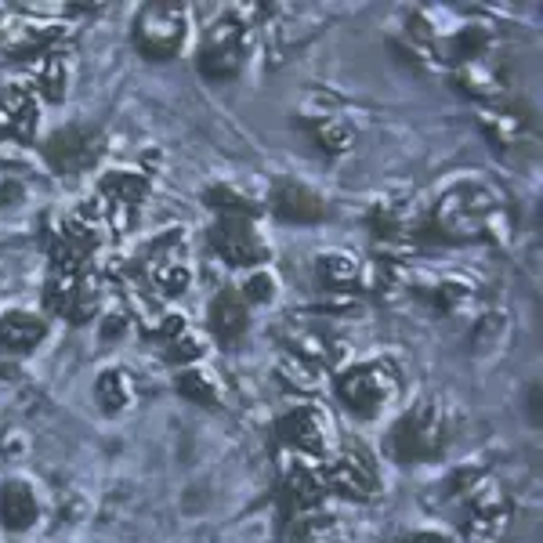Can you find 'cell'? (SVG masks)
<instances>
[{"label": "cell", "mask_w": 543, "mask_h": 543, "mask_svg": "<svg viewBox=\"0 0 543 543\" xmlns=\"http://www.w3.org/2000/svg\"><path fill=\"white\" fill-rule=\"evenodd\" d=\"M391 388V373L384 366H359V370H348L337 381V391H341V402L348 410H355L359 417H377L388 402Z\"/></svg>", "instance_id": "obj_4"}, {"label": "cell", "mask_w": 543, "mask_h": 543, "mask_svg": "<svg viewBox=\"0 0 543 543\" xmlns=\"http://www.w3.org/2000/svg\"><path fill=\"white\" fill-rule=\"evenodd\" d=\"M40 337H44V323L33 315L8 312L0 319V348H8V352H29L40 344Z\"/></svg>", "instance_id": "obj_14"}, {"label": "cell", "mask_w": 543, "mask_h": 543, "mask_svg": "<svg viewBox=\"0 0 543 543\" xmlns=\"http://www.w3.org/2000/svg\"><path fill=\"white\" fill-rule=\"evenodd\" d=\"M37 127V109H33V98L19 87H8L0 91V131L19 134V138H29Z\"/></svg>", "instance_id": "obj_13"}, {"label": "cell", "mask_w": 543, "mask_h": 543, "mask_svg": "<svg viewBox=\"0 0 543 543\" xmlns=\"http://www.w3.org/2000/svg\"><path fill=\"white\" fill-rule=\"evenodd\" d=\"M330 486H334L337 493L366 500V496H373V489H377V475H373L370 460L352 449V453H344V457L334 460V467H330Z\"/></svg>", "instance_id": "obj_9"}, {"label": "cell", "mask_w": 543, "mask_h": 543, "mask_svg": "<svg viewBox=\"0 0 543 543\" xmlns=\"http://www.w3.org/2000/svg\"><path fill=\"white\" fill-rule=\"evenodd\" d=\"M286 486H290V496H294L297 507H312V504L323 500V478L315 475V471H305V467L290 471Z\"/></svg>", "instance_id": "obj_18"}, {"label": "cell", "mask_w": 543, "mask_h": 543, "mask_svg": "<svg viewBox=\"0 0 543 543\" xmlns=\"http://www.w3.org/2000/svg\"><path fill=\"white\" fill-rule=\"evenodd\" d=\"M134 40L145 58H171L178 55L185 40V11L178 4H149L138 11Z\"/></svg>", "instance_id": "obj_3"}, {"label": "cell", "mask_w": 543, "mask_h": 543, "mask_svg": "<svg viewBox=\"0 0 543 543\" xmlns=\"http://www.w3.org/2000/svg\"><path fill=\"white\" fill-rule=\"evenodd\" d=\"M283 439L294 442L297 449L305 453H323L326 442H330V431H326V417L319 410H294L283 417Z\"/></svg>", "instance_id": "obj_11"}, {"label": "cell", "mask_w": 543, "mask_h": 543, "mask_svg": "<svg viewBox=\"0 0 543 543\" xmlns=\"http://www.w3.org/2000/svg\"><path fill=\"white\" fill-rule=\"evenodd\" d=\"M504 525H507V500L500 496L496 486H486L482 496H475L471 507H467V533L482 543H493L496 536L504 533Z\"/></svg>", "instance_id": "obj_7"}, {"label": "cell", "mask_w": 543, "mask_h": 543, "mask_svg": "<svg viewBox=\"0 0 543 543\" xmlns=\"http://www.w3.org/2000/svg\"><path fill=\"white\" fill-rule=\"evenodd\" d=\"M243 290H247V297L254 301V305H265V301H272V294H276V286H272V279L268 276H250Z\"/></svg>", "instance_id": "obj_26"}, {"label": "cell", "mask_w": 543, "mask_h": 543, "mask_svg": "<svg viewBox=\"0 0 543 543\" xmlns=\"http://www.w3.org/2000/svg\"><path fill=\"white\" fill-rule=\"evenodd\" d=\"M178 391L192 402H207V406L214 402V388L203 381V373H185V377L178 381Z\"/></svg>", "instance_id": "obj_23"}, {"label": "cell", "mask_w": 543, "mask_h": 543, "mask_svg": "<svg viewBox=\"0 0 543 543\" xmlns=\"http://www.w3.org/2000/svg\"><path fill=\"white\" fill-rule=\"evenodd\" d=\"M319 142H323L330 153H344V149L352 145V131L341 124H323L319 127Z\"/></svg>", "instance_id": "obj_25"}, {"label": "cell", "mask_w": 543, "mask_h": 543, "mask_svg": "<svg viewBox=\"0 0 543 543\" xmlns=\"http://www.w3.org/2000/svg\"><path fill=\"white\" fill-rule=\"evenodd\" d=\"M0 522L8 525L11 533H22L37 522V500H33L26 482H8L0 489Z\"/></svg>", "instance_id": "obj_12"}, {"label": "cell", "mask_w": 543, "mask_h": 543, "mask_svg": "<svg viewBox=\"0 0 543 543\" xmlns=\"http://www.w3.org/2000/svg\"><path fill=\"white\" fill-rule=\"evenodd\" d=\"M156 283H160V290L163 294H185V286H189V272L185 268H174V265H167V268H160L156 272Z\"/></svg>", "instance_id": "obj_24"}, {"label": "cell", "mask_w": 543, "mask_h": 543, "mask_svg": "<svg viewBox=\"0 0 543 543\" xmlns=\"http://www.w3.org/2000/svg\"><path fill=\"white\" fill-rule=\"evenodd\" d=\"M442 446V420L435 402H420L388 435V453L395 460H428Z\"/></svg>", "instance_id": "obj_1"}, {"label": "cell", "mask_w": 543, "mask_h": 543, "mask_svg": "<svg viewBox=\"0 0 543 543\" xmlns=\"http://www.w3.org/2000/svg\"><path fill=\"white\" fill-rule=\"evenodd\" d=\"M98 149H102V142H98L95 131H87V127H62V131L48 138L44 156H48V163L55 171L73 174L80 167H87V163H95Z\"/></svg>", "instance_id": "obj_6"}, {"label": "cell", "mask_w": 543, "mask_h": 543, "mask_svg": "<svg viewBox=\"0 0 543 543\" xmlns=\"http://www.w3.org/2000/svg\"><path fill=\"white\" fill-rule=\"evenodd\" d=\"M200 352H203V344L196 341V337H189V334L174 337V344H171V359L174 362H189V359H196Z\"/></svg>", "instance_id": "obj_27"}, {"label": "cell", "mask_w": 543, "mask_h": 543, "mask_svg": "<svg viewBox=\"0 0 543 543\" xmlns=\"http://www.w3.org/2000/svg\"><path fill=\"white\" fill-rule=\"evenodd\" d=\"M210 326H214V334L225 337V341H236L243 330H247V312L239 305V297L232 294H221L210 308Z\"/></svg>", "instance_id": "obj_15"}, {"label": "cell", "mask_w": 543, "mask_h": 543, "mask_svg": "<svg viewBox=\"0 0 543 543\" xmlns=\"http://www.w3.org/2000/svg\"><path fill=\"white\" fill-rule=\"evenodd\" d=\"M98 402H102V410L116 413V410H124L127 399H131V381H127V373L120 370H109L98 377Z\"/></svg>", "instance_id": "obj_17"}, {"label": "cell", "mask_w": 543, "mask_h": 543, "mask_svg": "<svg viewBox=\"0 0 543 543\" xmlns=\"http://www.w3.org/2000/svg\"><path fill=\"white\" fill-rule=\"evenodd\" d=\"M40 84H44V95L51 102H58V98L66 95V69H62L58 58H48V66L40 69Z\"/></svg>", "instance_id": "obj_22"}, {"label": "cell", "mask_w": 543, "mask_h": 543, "mask_svg": "<svg viewBox=\"0 0 543 543\" xmlns=\"http://www.w3.org/2000/svg\"><path fill=\"white\" fill-rule=\"evenodd\" d=\"M102 192L109 196V200H120V203H138L149 192V185H145L138 174H109V178L102 181Z\"/></svg>", "instance_id": "obj_19"}, {"label": "cell", "mask_w": 543, "mask_h": 543, "mask_svg": "<svg viewBox=\"0 0 543 543\" xmlns=\"http://www.w3.org/2000/svg\"><path fill=\"white\" fill-rule=\"evenodd\" d=\"M210 247L218 250L225 261H232V265H258V261H265V243L258 239L250 218H239V214H225L214 225Z\"/></svg>", "instance_id": "obj_5"}, {"label": "cell", "mask_w": 543, "mask_h": 543, "mask_svg": "<svg viewBox=\"0 0 543 543\" xmlns=\"http://www.w3.org/2000/svg\"><path fill=\"white\" fill-rule=\"evenodd\" d=\"M493 192L478 189V185H464L453 189L439 207V229L453 239H475L489 229L493 218Z\"/></svg>", "instance_id": "obj_2"}, {"label": "cell", "mask_w": 543, "mask_h": 543, "mask_svg": "<svg viewBox=\"0 0 543 543\" xmlns=\"http://www.w3.org/2000/svg\"><path fill=\"white\" fill-rule=\"evenodd\" d=\"M413 543H446V540H435V536H420V540H413Z\"/></svg>", "instance_id": "obj_28"}, {"label": "cell", "mask_w": 543, "mask_h": 543, "mask_svg": "<svg viewBox=\"0 0 543 543\" xmlns=\"http://www.w3.org/2000/svg\"><path fill=\"white\" fill-rule=\"evenodd\" d=\"M319 272H323L330 286H344L355 279V261L344 258V254H330V258L319 261Z\"/></svg>", "instance_id": "obj_20"}, {"label": "cell", "mask_w": 543, "mask_h": 543, "mask_svg": "<svg viewBox=\"0 0 543 543\" xmlns=\"http://www.w3.org/2000/svg\"><path fill=\"white\" fill-rule=\"evenodd\" d=\"M239 66H243V40H239V29L229 22L214 33L210 48L200 55V73L210 80H229Z\"/></svg>", "instance_id": "obj_8"}, {"label": "cell", "mask_w": 543, "mask_h": 543, "mask_svg": "<svg viewBox=\"0 0 543 543\" xmlns=\"http://www.w3.org/2000/svg\"><path fill=\"white\" fill-rule=\"evenodd\" d=\"M272 203H276V214L283 221H294V225H312V221L323 218V200L315 196L305 185H294V181H283L272 192Z\"/></svg>", "instance_id": "obj_10"}, {"label": "cell", "mask_w": 543, "mask_h": 543, "mask_svg": "<svg viewBox=\"0 0 543 543\" xmlns=\"http://www.w3.org/2000/svg\"><path fill=\"white\" fill-rule=\"evenodd\" d=\"M214 207H221L225 214H239V218H250L254 214V203H247L239 192H232V189H210V196H207Z\"/></svg>", "instance_id": "obj_21"}, {"label": "cell", "mask_w": 543, "mask_h": 543, "mask_svg": "<svg viewBox=\"0 0 543 543\" xmlns=\"http://www.w3.org/2000/svg\"><path fill=\"white\" fill-rule=\"evenodd\" d=\"M279 377L294 391H319L323 388V370H319V362L305 359V355H286L279 362Z\"/></svg>", "instance_id": "obj_16"}]
</instances>
